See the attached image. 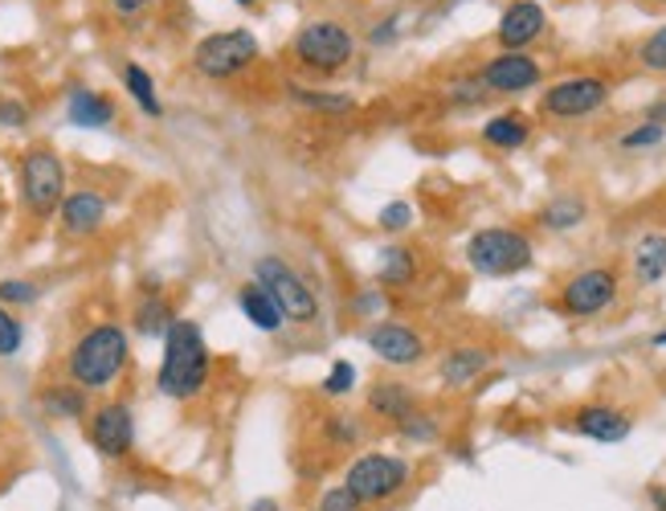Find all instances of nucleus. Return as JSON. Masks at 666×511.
Wrapping results in <instances>:
<instances>
[{
  "instance_id": "nucleus-1",
  "label": "nucleus",
  "mask_w": 666,
  "mask_h": 511,
  "mask_svg": "<svg viewBox=\"0 0 666 511\" xmlns=\"http://www.w3.org/2000/svg\"><path fill=\"white\" fill-rule=\"evenodd\" d=\"M209 377H214V352L205 344V332L192 320H176L164 332L156 389L173 401H197L200 393L209 389Z\"/></svg>"
},
{
  "instance_id": "nucleus-2",
  "label": "nucleus",
  "mask_w": 666,
  "mask_h": 511,
  "mask_svg": "<svg viewBox=\"0 0 666 511\" xmlns=\"http://www.w3.org/2000/svg\"><path fill=\"white\" fill-rule=\"evenodd\" d=\"M132 340L119 323H94L66 352V377L82 393H107L127 373Z\"/></svg>"
},
{
  "instance_id": "nucleus-3",
  "label": "nucleus",
  "mask_w": 666,
  "mask_h": 511,
  "mask_svg": "<svg viewBox=\"0 0 666 511\" xmlns=\"http://www.w3.org/2000/svg\"><path fill=\"white\" fill-rule=\"evenodd\" d=\"M253 283L267 286V295L279 303L282 320L294 323V327H311V323L320 320V295H315V286L306 283L303 274L282 254L258 258V262H253Z\"/></svg>"
},
{
  "instance_id": "nucleus-4",
  "label": "nucleus",
  "mask_w": 666,
  "mask_h": 511,
  "mask_svg": "<svg viewBox=\"0 0 666 511\" xmlns=\"http://www.w3.org/2000/svg\"><path fill=\"white\" fill-rule=\"evenodd\" d=\"M17 176H21V205H25V213L38 217V221L54 217L62 197H66V164H62V156L50 144H33L21 156Z\"/></svg>"
},
{
  "instance_id": "nucleus-5",
  "label": "nucleus",
  "mask_w": 666,
  "mask_h": 511,
  "mask_svg": "<svg viewBox=\"0 0 666 511\" xmlns=\"http://www.w3.org/2000/svg\"><path fill=\"white\" fill-rule=\"evenodd\" d=\"M262 45L250 29H221V33H205L192 45V70L209 82H229L246 74L258 62Z\"/></svg>"
},
{
  "instance_id": "nucleus-6",
  "label": "nucleus",
  "mask_w": 666,
  "mask_h": 511,
  "mask_svg": "<svg viewBox=\"0 0 666 511\" xmlns=\"http://www.w3.org/2000/svg\"><path fill=\"white\" fill-rule=\"evenodd\" d=\"M291 58L306 74H340L356 58V38L340 21H306L291 41Z\"/></svg>"
},
{
  "instance_id": "nucleus-7",
  "label": "nucleus",
  "mask_w": 666,
  "mask_h": 511,
  "mask_svg": "<svg viewBox=\"0 0 666 511\" xmlns=\"http://www.w3.org/2000/svg\"><path fill=\"white\" fill-rule=\"evenodd\" d=\"M414 479V467L397 455H381V450H368V455L352 458L344 471V487L352 496L361 499L364 508L368 503H388L397 499Z\"/></svg>"
},
{
  "instance_id": "nucleus-8",
  "label": "nucleus",
  "mask_w": 666,
  "mask_h": 511,
  "mask_svg": "<svg viewBox=\"0 0 666 511\" xmlns=\"http://www.w3.org/2000/svg\"><path fill=\"white\" fill-rule=\"evenodd\" d=\"M467 262L470 270H479L487 279H507V274H520V270L532 267V242L520 229H479L467 242Z\"/></svg>"
},
{
  "instance_id": "nucleus-9",
  "label": "nucleus",
  "mask_w": 666,
  "mask_h": 511,
  "mask_svg": "<svg viewBox=\"0 0 666 511\" xmlns=\"http://www.w3.org/2000/svg\"><path fill=\"white\" fill-rule=\"evenodd\" d=\"M86 438L103 458H127L135 450V414L127 401H103L86 414Z\"/></svg>"
},
{
  "instance_id": "nucleus-10",
  "label": "nucleus",
  "mask_w": 666,
  "mask_h": 511,
  "mask_svg": "<svg viewBox=\"0 0 666 511\" xmlns=\"http://www.w3.org/2000/svg\"><path fill=\"white\" fill-rule=\"evenodd\" d=\"M613 299H617V274L610 267H589L560 286V311L573 315V320L601 315Z\"/></svg>"
},
{
  "instance_id": "nucleus-11",
  "label": "nucleus",
  "mask_w": 666,
  "mask_h": 511,
  "mask_svg": "<svg viewBox=\"0 0 666 511\" xmlns=\"http://www.w3.org/2000/svg\"><path fill=\"white\" fill-rule=\"evenodd\" d=\"M610 98V86L597 74H573V79L552 82L540 98L544 115H556V119H581V115H593Z\"/></svg>"
},
{
  "instance_id": "nucleus-12",
  "label": "nucleus",
  "mask_w": 666,
  "mask_h": 511,
  "mask_svg": "<svg viewBox=\"0 0 666 511\" xmlns=\"http://www.w3.org/2000/svg\"><path fill=\"white\" fill-rule=\"evenodd\" d=\"M540 79H544L540 62L532 54H523V50H503V54H495L479 70V82L491 95H523V91L540 86Z\"/></svg>"
},
{
  "instance_id": "nucleus-13",
  "label": "nucleus",
  "mask_w": 666,
  "mask_h": 511,
  "mask_svg": "<svg viewBox=\"0 0 666 511\" xmlns=\"http://www.w3.org/2000/svg\"><path fill=\"white\" fill-rule=\"evenodd\" d=\"M368 348L376 352V361L393 364V368H409V364H422L426 356V340L417 336L414 327H405V323H373L368 327Z\"/></svg>"
},
{
  "instance_id": "nucleus-14",
  "label": "nucleus",
  "mask_w": 666,
  "mask_h": 511,
  "mask_svg": "<svg viewBox=\"0 0 666 511\" xmlns=\"http://www.w3.org/2000/svg\"><path fill=\"white\" fill-rule=\"evenodd\" d=\"M58 226L66 238H94L107 226V197L98 189H70L58 205Z\"/></svg>"
},
{
  "instance_id": "nucleus-15",
  "label": "nucleus",
  "mask_w": 666,
  "mask_h": 511,
  "mask_svg": "<svg viewBox=\"0 0 666 511\" xmlns=\"http://www.w3.org/2000/svg\"><path fill=\"white\" fill-rule=\"evenodd\" d=\"M544 25H548V17L535 0H511L503 9V17H499L495 38H499L503 50H528V45L544 33Z\"/></svg>"
},
{
  "instance_id": "nucleus-16",
  "label": "nucleus",
  "mask_w": 666,
  "mask_h": 511,
  "mask_svg": "<svg viewBox=\"0 0 666 511\" xmlns=\"http://www.w3.org/2000/svg\"><path fill=\"white\" fill-rule=\"evenodd\" d=\"M573 426L576 434H585L593 442H626L629 430H634L629 417L613 405H581L573 414Z\"/></svg>"
},
{
  "instance_id": "nucleus-17",
  "label": "nucleus",
  "mask_w": 666,
  "mask_h": 511,
  "mask_svg": "<svg viewBox=\"0 0 666 511\" xmlns=\"http://www.w3.org/2000/svg\"><path fill=\"white\" fill-rule=\"evenodd\" d=\"M368 409L376 417H385L393 426H400L409 414H417V397L409 385H400V380H376L373 389H368Z\"/></svg>"
},
{
  "instance_id": "nucleus-18",
  "label": "nucleus",
  "mask_w": 666,
  "mask_h": 511,
  "mask_svg": "<svg viewBox=\"0 0 666 511\" xmlns=\"http://www.w3.org/2000/svg\"><path fill=\"white\" fill-rule=\"evenodd\" d=\"M66 115L74 127H111L115 123V103L98 95L91 86H74L66 98Z\"/></svg>"
},
{
  "instance_id": "nucleus-19",
  "label": "nucleus",
  "mask_w": 666,
  "mask_h": 511,
  "mask_svg": "<svg viewBox=\"0 0 666 511\" xmlns=\"http://www.w3.org/2000/svg\"><path fill=\"white\" fill-rule=\"evenodd\" d=\"M487 368H491V352L467 344V348L446 352V361H441V380H446L450 389H467L470 380H479Z\"/></svg>"
},
{
  "instance_id": "nucleus-20",
  "label": "nucleus",
  "mask_w": 666,
  "mask_h": 511,
  "mask_svg": "<svg viewBox=\"0 0 666 511\" xmlns=\"http://www.w3.org/2000/svg\"><path fill=\"white\" fill-rule=\"evenodd\" d=\"M238 307H241V315L258 327V332H279L282 323V311H279V303L267 295V286H258V283H241L238 286Z\"/></svg>"
},
{
  "instance_id": "nucleus-21",
  "label": "nucleus",
  "mask_w": 666,
  "mask_h": 511,
  "mask_svg": "<svg viewBox=\"0 0 666 511\" xmlns=\"http://www.w3.org/2000/svg\"><path fill=\"white\" fill-rule=\"evenodd\" d=\"M287 98H291L294 107L315 111V115H352V111H356V98L352 95H340V91H315V86H299V82L287 86Z\"/></svg>"
},
{
  "instance_id": "nucleus-22",
  "label": "nucleus",
  "mask_w": 666,
  "mask_h": 511,
  "mask_svg": "<svg viewBox=\"0 0 666 511\" xmlns=\"http://www.w3.org/2000/svg\"><path fill=\"white\" fill-rule=\"evenodd\" d=\"M528 135H532V119L520 115V111H511V115H495L491 123H482V139L491 144V148H503V152H516L528 144Z\"/></svg>"
},
{
  "instance_id": "nucleus-23",
  "label": "nucleus",
  "mask_w": 666,
  "mask_h": 511,
  "mask_svg": "<svg viewBox=\"0 0 666 511\" xmlns=\"http://www.w3.org/2000/svg\"><path fill=\"white\" fill-rule=\"evenodd\" d=\"M176 320H180V315H176L173 303H168L156 286H152V295L139 299V307H135V332H139V336H164Z\"/></svg>"
},
{
  "instance_id": "nucleus-24",
  "label": "nucleus",
  "mask_w": 666,
  "mask_h": 511,
  "mask_svg": "<svg viewBox=\"0 0 666 511\" xmlns=\"http://www.w3.org/2000/svg\"><path fill=\"white\" fill-rule=\"evenodd\" d=\"M634 274L642 286H654L666 274V233H646L634 246Z\"/></svg>"
},
{
  "instance_id": "nucleus-25",
  "label": "nucleus",
  "mask_w": 666,
  "mask_h": 511,
  "mask_svg": "<svg viewBox=\"0 0 666 511\" xmlns=\"http://www.w3.org/2000/svg\"><path fill=\"white\" fill-rule=\"evenodd\" d=\"M123 86H127V95L135 98V107L144 111L147 119H160L164 103L160 95H156V79H152L139 62H127V66H123Z\"/></svg>"
},
{
  "instance_id": "nucleus-26",
  "label": "nucleus",
  "mask_w": 666,
  "mask_h": 511,
  "mask_svg": "<svg viewBox=\"0 0 666 511\" xmlns=\"http://www.w3.org/2000/svg\"><path fill=\"white\" fill-rule=\"evenodd\" d=\"M320 434H323V446H332V450H352V446L364 442L361 417L344 414V409H335V414H323Z\"/></svg>"
},
{
  "instance_id": "nucleus-27",
  "label": "nucleus",
  "mask_w": 666,
  "mask_h": 511,
  "mask_svg": "<svg viewBox=\"0 0 666 511\" xmlns=\"http://www.w3.org/2000/svg\"><path fill=\"white\" fill-rule=\"evenodd\" d=\"M417 274V258L414 250H405V246H388L381 250V262H376V279L385 286H409Z\"/></svg>"
},
{
  "instance_id": "nucleus-28",
  "label": "nucleus",
  "mask_w": 666,
  "mask_h": 511,
  "mask_svg": "<svg viewBox=\"0 0 666 511\" xmlns=\"http://www.w3.org/2000/svg\"><path fill=\"white\" fill-rule=\"evenodd\" d=\"M41 405L50 409L54 417H62V421H74V417H86V393L79 389V385H54V389L41 393Z\"/></svg>"
},
{
  "instance_id": "nucleus-29",
  "label": "nucleus",
  "mask_w": 666,
  "mask_h": 511,
  "mask_svg": "<svg viewBox=\"0 0 666 511\" xmlns=\"http://www.w3.org/2000/svg\"><path fill=\"white\" fill-rule=\"evenodd\" d=\"M585 201L581 197H556L552 205H544L540 209V226L548 229H576L581 221H585Z\"/></svg>"
},
{
  "instance_id": "nucleus-30",
  "label": "nucleus",
  "mask_w": 666,
  "mask_h": 511,
  "mask_svg": "<svg viewBox=\"0 0 666 511\" xmlns=\"http://www.w3.org/2000/svg\"><path fill=\"white\" fill-rule=\"evenodd\" d=\"M38 283H29V279H0V307H29V303H38Z\"/></svg>"
},
{
  "instance_id": "nucleus-31",
  "label": "nucleus",
  "mask_w": 666,
  "mask_h": 511,
  "mask_svg": "<svg viewBox=\"0 0 666 511\" xmlns=\"http://www.w3.org/2000/svg\"><path fill=\"white\" fill-rule=\"evenodd\" d=\"M327 397H347V393L356 389V364L352 361H335L332 368H327V377H323L320 385Z\"/></svg>"
},
{
  "instance_id": "nucleus-32",
  "label": "nucleus",
  "mask_w": 666,
  "mask_h": 511,
  "mask_svg": "<svg viewBox=\"0 0 666 511\" xmlns=\"http://www.w3.org/2000/svg\"><path fill=\"white\" fill-rule=\"evenodd\" d=\"M21 344H25V323L9 307H0V356H17Z\"/></svg>"
},
{
  "instance_id": "nucleus-33",
  "label": "nucleus",
  "mask_w": 666,
  "mask_h": 511,
  "mask_svg": "<svg viewBox=\"0 0 666 511\" xmlns=\"http://www.w3.org/2000/svg\"><path fill=\"white\" fill-rule=\"evenodd\" d=\"M638 62H642L646 70H654V74H666V25H658V29L651 33V38L642 41Z\"/></svg>"
},
{
  "instance_id": "nucleus-34",
  "label": "nucleus",
  "mask_w": 666,
  "mask_h": 511,
  "mask_svg": "<svg viewBox=\"0 0 666 511\" xmlns=\"http://www.w3.org/2000/svg\"><path fill=\"white\" fill-rule=\"evenodd\" d=\"M666 139V127H658V123H638L634 132H626L622 135V148L626 152H638V148H654V144H663Z\"/></svg>"
},
{
  "instance_id": "nucleus-35",
  "label": "nucleus",
  "mask_w": 666,
  "mask_h": 511,
  "mask_svg": "<svg viewBox=\"0 0 666 511\" xmlns=\"http://www.w3.org/2000/svg\"><path fill=\"white\" fill-rule=\"evenodd\" d=\"M315 511H364V503L352 496L344 483H340V487H327V491H323L320 503H315Z\"/></svg>"
},
{
  "instance_id": "nucleus-36",
  "label": "nucleus",
  "mask_w": 666,
  "mask_h": 511,
  "mask_svg": "<svg viewBox=\"0 0 666 511\" xmlns=\"http://www.w3.org/2000/svg\"><path fill=\"white\" fill-rule=\"evenodd\" d=\"M381 229H388V233H400V229H409L414 226V205H405V201H393L381 209Z\"/></svg>"
},
{
  "instance_id": "nucleus-37",
  "label": "nucleus",
  "mask_w": 666,
  "mask_h": 511,
  "mask_svg": "<svg viewBox=\"0 0 666 511\" xmlns=\"http://www.w3.org/2000/svg\"><path fill=\"white\" fill-rule=\"evenodd\" d=\"M397 430L405 434L409 442H434V438H438V426H434V421H429L426 414H409V417H405V421L397 426Z\"/></svg>"
},
{
  "instance_id": "nucleus-38",
  "label": "nucleus",
  "mask_w": 666,
  "mask_h": 511,
  "mask_svg": "<svg viewBox=\"0 0 666 511\" xmlns=\"http://www.w3.org/2000/svg\"><path fill=\"white\" fill-rule=\"evenodd\" d=\"M29 107L21 98H0V127H25Z\"/></svg>"
},
{
  "instance_id": "nucleus-39",
  "label": "nucleus",
  "mask_w": 666,
  "mask_h": 511,
  "mask_svg": "<svg viewBox=\"0 0 666 511\" xmlns=\"http://www.w3.org/2000/svg\"><path fill=\"white\" fill-rule=\"evenodd\" d=\"M107 4H111V9H115L119 17H135V13H144V9H152L156 0H107Z\"/></svg>"
},
{
  "instance_id": "nucleus-40",
  "label": "nucleus",
  "mask_w": 666,
  "mask_h": 511,
  "mask_svg": "<svg viewBox=\"0 0 666 511\" xmlns=\"http://www.w3.org/2000/svg\"><path fill=\"white\" fill-rule=\"evenodd\" d=\"M646 119L658 123V127H666V98H663V103H654V107L646 111Z\"/></svg>"
},
{
  "instance_id": "nucleus-41",
  "label": "nucleus",
  "mask_w": 666,
  "mask_h": 511,
  "mask_svg": "<svg viewBox=\"0 0 666 511\" xmlns=\"http://www.w3.org/2000/svg\"><path fill=\"white\" fill-rule=\"evenodd\" d=\"M651 503L658 511H666V491H663V487H651Z\"/></svg>"
},
{
  "instance_id": "nucleus-42",
  "label": "nucleus",
  "mask_w": 666,
  "mask_h": 511,
  "mask_svg": "<svg viewBox=\"0 0 666 511\" xmlns=\"http://www.w3.org/2000/svg\"><path fill=\"white\" fill-rule=\"evenodd\" d=\"M250 511H279V503H274V499H258Z\"/></svg>"
},
{
  "instance_id": "nucleus-43",
  "label": "nucleus",
  "mask_w": 666,
  "mask_h": 511,
  "mask_svg": "<svg viewBox=\"0 0 666 511\" xmlns=\"http://www.w3.org/2000/svg\"><path fill=\"white\" fill-rule=\"evenodd\" d=\"M654 344H658V348H666V332H658V336H654Z\"/></svg>"
},
{
  "instance_id": "nucleus-44",
  "label": "nucleus",
  "mask_w": 666,
  "mask_h": 511,
  "mask_svg": "<svg viewBox=\"0 0 666 511\" xmlns=\"http://www.w3.org/2000/svg\"><path fill=\"white\" fill-rule=\"evenodd\" d=\"M238 4H246V9H253V4H258V0H238Z\"/></svg>"
}]
</instances>
